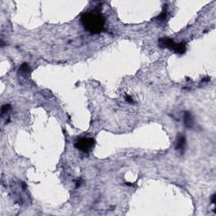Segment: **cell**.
I'll return each mask as SVG.
<instances>
[{
  "instance_id": "obj_7",
  "label": "cell",
  "mask_w": 216,
  "mask_h": 216,
  "mask_svg": "<svg viewBox=\"0 0 216 216\" xmlns=\"http://www.w3.org/2000/svg\"><path fill=\"white\" fill-rule=\"evenodd\" d=\"M19 73L21 74V75L26 76L30 73V67L27 63H23L19 68Z\"/></svg>"
},
{
  "instance_id": "obj_1",
  "label": "cell",
  "mask_w": 216,
  "mask_h": 216,
  "mask_svg": "<svg viewBox=\"0 0 216 216\" xmlns=\"http://www.w3.org/2000/svg\"><path fill=\"white\" fill-rule=\"evenodd\" d=\"M80 21L84 28L91 34H99L105 29L106 19L99 10H94L84 13Z\"/></svg>"
},
{
  "instance_id": "obj_12",
  "label": "cell",
  "mask_w": 216,
  "mask_h": 216,
  "mask_svg": "<svg viewBox=\"0 0 216 216\" xmlns=\"http://www.w3.org/2000/svg\"><path fill=\"white\" fill-rule=\"evenodd\" d=\"M215 194H214V195L212 196V204H215Z\"/></svg>"
},
{
  "instance_id": "obj_9",
  "label": "cell",
  "mask_w": 216,
  "mask_h": 216,
  "mask_svg": "<svg viewBox=\"0 0 216 216\" xmlns=\"http://www.w3.org/2000/svg\"><path fill=\"white\" fill-rule=\"evenodd\" d=\"M166 11H163V12H161L160 14V15L157 17V19H159L160 21H162V20H164V19H166Z\"/></svg>"
},
{
  "instance_id": "obj_4",
  "label": "cell",
  "mask_w": 216,
  "mask_h": 216,
  "mask_svg": "<svg viewBox=\"0 0 216 216\" xmlns=\"http://www.w3.org/2000/svg\"><path fill=\"white\" fill-rule=\"evenodd\" d=\"M185 144H186V139L183 134H179L177 139V143H176V150H180L181 153H183L184 148H185Z\"/></svg>"
},
{
  "instance_id": "obj_10",
  "label": "cell",
  "mask_w": 216,
  "mask_h": 216,
  "mask_svg": "<svg viewBox=\"0 0 216 216\" xmlns=\"http://www.w3.org/2000/svg\"><path fill=\"white\" fill-rule=\"evenodd\" d=\"M125 100H126V101L128 102V103H133V100L132 99V97L130 95H126Z\"/></svg>"
},
{
  "instance_id": "obj_11",
  "label": "cell",
  "mask_w": 216,
  "mask_h": 216,
  "mask_svg": "<svg viewBox=\"0 0 216 216\" xmlns=\"http://www.w3.org/2000/svg\"><path fill=\"white\" fill-rule=\"evenodd\" d=\"M75 185H76V188H79V187L81 185V180H78V181H76Z\"/></svg>"
},
{
  "instance_id": "obj_2",
  "label": "cell",
  "mask_w": 216,
  "mask_h": 216,
  "mask_svg": "<svg viewBox=\"0 0 216 216\" xmlns=\"http://www.w3.org/2000/svg\"><path fill=\"white\" fill-rule=\"evenodd\" d=\"M95 141L92 138H81L76 140L75 146L84 153H89L94 147Z\"/></svg>"
},
{
  "instance_id": "obj_8",
  "label": "cell",
  "mask_w": 216,
  "mask_h": 216,
  "mask_svg": "<svg viewBox=\"0 0 216 216\" xmlns=\"http://www.w3.org/2000/svg\"><path fill=\"white\" fill-rule=\"evenodd\" d=\"M10 108H11V106H10V104L3 105V106H2V109H1V112L3 115L4 113H7V112H9L10 110Z\"/></svg>"
},
{
  "instance_id": "obj_6",
  "label": "cell",
  "mask_w": 216,
  "mask_h": 216,
  "mask_svg": "<svg viewBox=\"0 0 216 216\" xmlns=\"http://www.w3.org/2000/svg\"><path fill=\"white\" fill-rule=\"evenodd\" d=\"M184 122H185V125L188 128H192L193 127V117H192L191 114L189 112H185V115H184Z\"/></svg>"
},
{
  "instance_id": "obj_3",
  "label": "cell",
  "mask_w": 216,
  "mask_h": 216,
  "mask_svg": "<svg viewBox=\"0 0 216 216\" xmlns=\"http://www.w3.org/2000/svg\"><path fill=\"white\" fill-rule=\"evenodd\" d=\"M175 42L172 39L168 37L160 38L159 40V46L161 48H169V49H173V47L175 46Z\"/></svg>"
},
{
  "instance_id": "obj_5",
  "label": "cell",
  "mask_w": 216,
  "mask_h": 216,
  "mask_svg": "<svg viewBox=\"0 0 216 216\" xmlns=\"http://www.w3.org/2000/svg\"><path fill=\"white\" fill-rule=\"evenodd\" d=\"M186 49H187L186 44H185L184 42H180V43H176L172 50H173L176 53L183 54V53L186 52Z\"/></svg>"
}]
</instances>
